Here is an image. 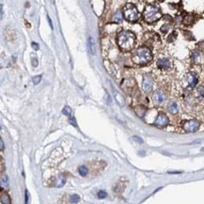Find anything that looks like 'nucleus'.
I'll return each instance as SVG.
<instances>
[{"label":"nucleus","mask_w":204,"mask_h":204,"mask_svg":"<svg viewBox=\"0 0 204 204\" xmlns=\"http://www.w3.org/2000/svg\"><path fill=\"white\" fill-rule=\"evenodd\" d=\"M117 41H118V44L121 49L124 51H130L134 47L135 36L131 31L123 30L119 33Z\"/></svg>","instance_id":"obj_1"},{"label":"nucleus","mask_w":204,"mask_h":204,"mask_svg":"<svg viewBox=\"0 0 204 204\" xmlns=\"http://www.w3.org/2000/svg\"><path fill=\"white\" fill-rule=\"evenodd\" d=\"M132 60L137 65H146L153 60V54L148 48L139 47L133 54Z\"/></svg>","instance_id":"obj_2"},{"label":"nucleus","mask_w":204,"mask_h":204,"mask_svg":"<svg viewBox=\"0 0 204 204\" xmlns=\"http://www.w3.org/2000/svg\"><path fill=\"white\" fill-rule=\"evenodd\" d=\"M162 17L159 7L154 4H149L145 7L143 11V18L147 23H154Z\"/></svg>","instance_id":"obj_3"},{"label":"nucleus","mask_w":204,"mask_h":204,"mask_svg":"<svg viewBox=\"0 0 204 204\" xmlns=\"http://www.w3.org/2000/svg\"><path fill=\"white\" fill-rule=\"evenodd\" d=\"M123 16L129 22H137L140 17V14H139L137 7L134 4L129 3L123 9Z\"/></svg>","instance_id":"obj_4"},{"label":"nucleus","mask_w":204,"mask_h":204,"mask_svg":"<svg viewBox=\"0 0 204 204\" xmlns=\"http://www.w3.org/2000/svg\"><path fill=\"white\" fill-rule=\"evenodd\" d=\"M199 126H200L199 121H197V119H190V121H186L183 123V130L187 133H194L197 131Z\"/></svg>","instance_id":"obj_5"},{"label":"nucleus","mask_w":204,"mask_h":204,"mask_svg":"<svg viewBox=\"0 0 204 204\" xmlns=\"http://www.w3.org/2000/svg\"><path fill=\"white\" fill-rule=\"evenodd\" d=\"M168 122H169L168 117L165 114V113L160 112L159 114H158L156 119H155L154 124L159 126V127H165V126H167L168 124Z\"/></svg>","instance_id":"obj_6"},{"label":"nucleus","mask_w":204,"mask_h":204,"mask_svg":"<svg viewBox=\"0 0 204 204\" xmlns=\"http://www.w3.org/2000/svg\"><path fill=\"white\" fill-rule=\"evenodd\" d=\"M153 80L150 75H146L144 76L143 83H142V89L145 92H150L151 89H153Z\"/></svg>","instance_id":"obj_7"},{"label":"nucleus","mask_w":204,"mask_h":204,"mask_svg":"<svg viewBox=\"0 0 204 204\" xmlns=\"http://www.w3.org/2000/svg\"><path fill=\"white\" fill-rule=\"evenodd\" d=\"M186 81H187V84H188V87H195L197 84V76L195 73L193 72H189L188 73L186 74Z\"/></svg>","instance_id":"obj_8"},{"label":"nucleus","mask_w":204,"mask_h":204,"mask_svg":"<svg viewBox=\"0 0 204 204\" xmlns=\"http://www.w3.org/2000/svg\"><path fill=\"white\" fill-rule=\"evenodd\" d=\"M166 99H167L166 94H165L163 91H161V90H157L153 94V101L155 103H157V105L164 103L165 101H166Z\"/></svg>","instance_id":"obj_9"},{"label":"nucleus","mask_w":204,"mask_h":204,"mask_svg":"<svg viewBox=\"0 0 204 204\" xmlns=\"http://www.w3.org/2000/svg\"><path fill=\"white\" fill-rule=\"evenodd\" d=\"M170 66H171L170 60L167 57L159 58V59L157 60V67L161 70H167L169 69Z\"/></svg>","instance_id":"obj_10"},{"label":"nucleus","mask_w":204,"mask_h":204,"mask_svg":"<svg viewBox=\"0 0 204 204\" xmlns=\"http://www.w3.org/2000/svg\"><path fill=\"white\" fill-rule=\"evenodd\" d=\"M87 51L92 56L95 54V41L92 39V37H89V40H87Z\"/></svg>","instance_id":"obj_11"},{"label":"nucleus","mask_w":204,"mask_h":204,"mask_svg":"<svg viewBox=\"0 0 204 204\" xmlns=\"http://www.w3.org/2000/svg\"><path fill=\"white\" fill-rule=\"evenodd\" d=\"M168 111H169L171 114H177L178 111H179V107H178L177 103L171 102L168 105Z\"/></svg>","instance_id":"obj_12"},{"label":"nucleus","mask_w":204,"mask_h":204,"mask_svg":"<svg viewBox=\"0 0 204 204\" xmlns=\"http://www.w3.org/2000/svg\"><path fill=\"white\" fill-rule=\"evenodd\" d=\"M112 22L117 23V24H119V23L122 22V14L121 11H117L116 13L113 15Z\"/></svg>","instance_id":"obj_13"},{"label":"nucleus","mask_w":204,"mask_h":204,"mask_svg":"<svg viewBox=\"0 0 204 204\" xmlns=\"http://www.w3.org/2000/svg\"><path fill=\"white\" fill-rule=\"evenodd\" d=\"M201 56H202L201 52H199V51H195V52H194V53L192 54V60H193V62H195V63L199 62L200 58H201Z\"/></svg>","instance_id":"obj_14"},{"label":"nucleus","mask_w":204,"mask_h":204,"mask_svg":"<svg viewBox=\"0 0 204 204\" xmlns=\"http://www.w3.org/2000/svg\"><path fill=\"white\" fill-rule=\"evenodd\" d=\"M1 203H11V197L8 194H1Z\"/></svg>","instance_id":"obj_15"},{"label":"nucleus","mask_w":204,"mask_h":204,"mask_svg":"<svg viewBox=\"0 0 204 204\" xmlns=\"http://www.w3.org/2000/svg\"><path fill=\"white\" fill-rule=\"evenodd\" d=\"M79 174L81 175V176H86V175L87 174V171H89V169H87V167H85V166H81L79 167Z\"/></svg>","instance_id":"obj_16"},{"label":"nucleus","mask_w":204,"mask_h":204,"mask_svg":"<svg viewBox=\"0 0 204 204\" xmlns=\"http://www.w3.org/2000/svg\"><path fill=\"white\" fill-rule=\"evenodd\" d=\"M62 113L64 115H66V116H68V117H71L72 115H71V113H72V109H71L69 106H65V107L63 108V110H62Z\"/></svg>","instance_id":"obj_17"},{"label":"nucleus","mask_w":204,"mask_h":204,"mask_svg":"<svg viewBox=\"0 0 204 204\" xmlns=\"http://www.w3.org/2000/svg\"><path fill=\"white\" fill-rule=\"evenodd\" d=\"M1 184H2V186H8V184H9V178L6 176V175H4V176H2L1 177Z\"/></svg>","instance_id":"obj_18"},{"label":"nucleus","mask_w":204,"mask_h":204,"mask_svg":"<svg viewBox=\"0 0 204 204\" xmlns=\"http://www.w3.org/2000/svg\"><path fill=\"white\" fill-rule=\"evenodd\" d=\"M80 200V197L78 195H73V196H71V201H72L73 203H77Z\"/></svg>","instance_id":"obj_19"},{"label":"nucleus","mask_w":204,"mask_h":204,"mask_svg":"<svg viewBox=\"0 0 204 204\" xmlns=\"http://www.w3.org/2000/svg\"><path fill=\"white\" fill-rule=\"evenodd\" d=\"M107 197V194H106L105 191H100L98 192V197L99 199H105V197Z\"/></svg>","instance_id":"obj_20"},{"label":"nucleus","mask_w":204,"mask_h":204,"mask_svg":"<svg viewBox=\"0 0 204 204\" xmlns=\"http://www.w3.org/2000/svg\"><path fill=\"white\" fill-rule=\"evenodd\" d=\"M197 94L199 96H204V86H200L197 89Z\"/></svg>","instance_id":"obj_21"},{"label":"nucleus","mask_w":204,"mask_h":204,"mask_svg":"<svg viewBox=\"0 0 204 204\" xmlns=\"http://www.w3.org/2000/svg\"><path fill=\"white\" fill-rule=\"evenodd\" d=\"M69 122H70V123L72 124V125H73L74 127H77V123H76V121H75V119H74L73 116H71V117H70V119H69Z\"/></svg>","instance_id":"obj_22"},{"label":"nucleus","mask_w":204,"mask_h":204,"mask_svg":"<svg viewBox=\"0 0 204 204\" xmlns=\"http://www.w3.org/2000/svg\"><path fill=\"white\" fill-rule=\"evenodd\" d=\"M41 75H37V76H35L34 78H33V83L35 84V85H38V84L41 82Z\"/></svg>","instance_id":"obj_23"},{"label":"nucleus","mask_w":204,"mask_h":204,"mask_svg":"<svg viewBox=\"0 0 204 204\" xmlns=\"http://www.w3.org/2000/svg\"><path fill=\"white\" fill-rule=\"evenodd\" d=\"M167 29H168V25H164L163 27H161V31L163 32V33H167Z\"/></svg>","instance_id":"obj_24"},{"label":"nucleus","mask_w":204,"mask_h":204,"mask_svg":"<svg viewBox=\"0 0 204 204\" xmlns=\"http://www.w3.org/2000/svg\"><path fill=\"white\" fill-rule=\"evenodd\" d=\"M133 139H134L135 141H137V142H138V143H143V140H142V139L140 138V137H137V135H135L134 137H133Z\"/></svg>","instance_id":"obj_25"},{"label":"nucleus","mask_w":204,"mask_h":204,"mask_svg":"<svg viewBox=\"0 0 204 204\" xmlns=\"http://www.w3.org/2000/svg\"><path fill=\"white\" fill-rule=\"evenodd\" d=\"M175 37H176V33H175V32H173V33H172V35H170V36L169 37H168V41H169V43H170V41H174V38Z\"/></svg>","instance_id":"obj_26"},{"label":"nucleus","mask_w":204,"mask_h":204,"mask_svg":"<svg viewBox=\"0 0 204 204\" xmlns=\"http://www.w3.org/2000/svg\"><path fill=\"white\" fill-rule=\"evenodd\" d=\"M31 45H32V47H33L35 50H39V48H40V46H39V44H38L37 43H34V41L31 43Z\"/></svg>","instance_id":"obj_27"},{"label":"nucleus","mask_w":204,"mask_h":204,"mask_svg":"<svg viewBox=\"0 0 204 204\" xmlns=\"http://www.w3.org/2000/svg\"><path fill=\"white\" fill-rule=\"evenodd\" d=\"M32 65H33V67H37L38 66V60L36 59V58H33V59H32Z\"/></svg>","instance_id":"obj_28"},{"label":"nucleus","mask_w":204,"mask_h":204,"mask_svg":"<svg viewBox=\"0 0 204 204\" xmlns=\"http://www.w3.org/2000/svg\"><path fill=\"white\" fill-rule=\"evenodd\" d=\"M25 203H28V193H27V190H25Z\"/></svg>","instance_id":"obj_29"},{"label":"nucleus","mask_w":204,"mask_h":204,"mask_svg":"<svg viewBox=\"0 0 204 204\" xmlns=\"http://www.w3.org/2000/svg\"><path fill=\"white\" fill-rule=\"evenodd\" d=\"M47 19H48V22H49V25H50L51 28L53 29V24H52V20H51V19L49 18V16H48V17H47Z\"/></svg>","instance_id":"obj_30"},{"label":"nucleus","mask_w":204,"mask_h":204,"mask_svg":"<svg viewBox=\"0 0 204 204\" xmlns=\"http://www.w3.org/2000/svg\"><path fill=\"white\" fill-rule=\"evenodd\" d=\"M0 145H1V151H3V149H4V144H3V140H2V139L0 140Z\"/></svg>","instance_id":"obj_31"},{"label":"nucleus","mask_w":204,"mask_h":204,"mask_svg":"<svg viewBox=\"0 0 204 204\" xmlns=\"http://www.w3.org/2000/svg\"><path fill=\"white\" fill-rule=\"evenodd\" d=\"M3 17V5H1V18Z\"/></svg>","instance_id":"obj_32"}]
</instances>
